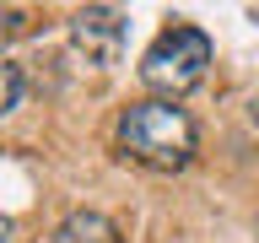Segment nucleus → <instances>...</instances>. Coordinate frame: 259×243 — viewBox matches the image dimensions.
Returning <instances> with one entry per match:
<instances>
[{
	"label": "nucleus",
	"instance_id": "obj_1",
	"mask_svg": "<svg viewBox=\"0 0 259 243\" xmlns=\"http://www.w3.org/2000/svg\"><path fill=\"white\" fill-rule=\"evenodd\" d=\"M119 146H124V157H135L141 168L178 173V168H189L194 151H200V130H194L189 108H178L173 97H146V103L119 113Z\"/></svg>",
	"mask_w": 259,
	"mask_h": 243
},
{
	"label": "nucleus",
	"instance_id": "obj_2",
	"mask_svg": "<svg viewBox=\"0 0 259 243\" xmlns=\"http://www.w3.org/2000/svg\"><path fill=\"white\" fill-rule=\"evenodd\" d=\"M205 65H210V38L189 22H178V27L157 32V44L141 54V81L162 97H178L189 87H200Z\"/></svg>",
	"mask_w": 259,
	"mask_h": 243
},
{
	"label": "nucleus",
	"instance_id": "obj_3",
	"mask_svg": "<svg viewBox=\"0 0 259 243\" xmlns=\"http://www.w3.org/2000/svg\"><path fill=\"white\" fill-rule=\"evenodd\" d=\"M70 44H76V54L87 65H97V70L119 65V54H124V11H113V6H87V11H76L70 16Z\"/></svg>",
	"mask_w": 259,
	"mask_h": 243
},
{
	"label": "nucleus",
	"instance_id": "obj_4",
	"mask_svg": "<svg viewBox=\"0 0 259 243\" xmlns=\"http://www.w3.org/2000/svg\"><path fill=\"white\" fill-rule=\"evenodd\" d=\"M49 243H119V227L108 216H97V211H76V216H65L54 227Z\"/></svg>",
	"mask_w": 259,
	"mask_h": 243
},
{
	"label": "nucleus",
	"instance_id": "obj_5",
	"mask_svg": "<svg viewBox=\"0 0 259 243\" xmlns=\"http://www.w3.org/2000/svg\"><path fill=\"white\" fill-rule=\"evenodd\" d=\"M0 81H6V97H0V108L16 113V108H22V65L6 60V65H0Z\"/></svg>",
	"mask_w": 259,
	"mask_h": 243
}]
</instances>
